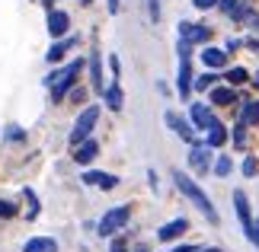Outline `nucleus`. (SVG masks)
I'll return each mask as SVG.
<instances>
[{
	"mask_svg": "<svg viewBox=\"0 0 259 252\" xmlns=\"http://www.w3.org/2000/svg\"><path fill=\"white\" fill-rule=\"evenodd\" d=\"M173 182H176V188L183 191V195L208 217V224H218V220H221V217H218V211H214V205H211V198H208L205 191L198 188V182H192V179H189L186 173H179V169H173Z\"/></svg>",
	"mask_w": 259,
	"mask_h": 252,
	"instance_id": "nucleus-1",
	"label": "nucleus"
},
{
	"mask_svg": "<svg viewBox=\"0 0 259 252\" xmlns=\"http://www.w3.org/2000/svg\"><path fill=\"white\" fill-rule=\"evenodd\" d=\"M80 70H83V61L77 58V61H71L67 67H61V70H55V74H48V77H45V86L52 89V99H55V103H61V99L71 93V86L77 83Z\"/></svg>",
	"mask_w": 259,
	"mask_h": 252,
	"instance_id": "nucleus-2",
	"label": "nucleus"
},
{
	"mask_svg": "<svg viewBox=\"0 0 259 252\" xmlns=\"http://www.w3.org/2000/svg\"><path fill=\"white\" fill-rule=\"evenodd\" d=\"M128 220H132V205H118L112 211H106L103 220H99V236H115Z\"/></svg>",
	"mask_w": 259,
	"mask_h": 252,
	"instance_id": "nucleus-3",
	"label": "nucleus"
},
{
	"mask_svg": "<svg viewBox=\"0 0 259 252\" xmlns=\"http://www.w3.org/2000/svg\"><path fill=\"white\" fill-rule=\"evenodd\" d=\"M189 48H192V45H189L186 38H179V80H176V89H179L183 99L192 96V64H189L192 55H189Z\"/></svg>",
	"mask_w": 259,
	"mask_h": 252,
	"instance_id": "nucleus-4",
	"label": "nucleus"
},
{
	"mask_svg": "<svg viewBox=\"0 0 259 252\" xmlns=\"http://www.w3.org/2000/svg\"><path fill=\"white\" fill-rule=\"evenodd\" d=\"M99 122V106H87L80 115H77V122H74V131H71V147L77 144H83V140L90 137V131L96 128Z\"/></svg>",
	"mask_w": 259,
	"mask_h": 252,
	"instance_id": "nucleus-5",
	"label": "nucleus"
},
{
	"mask_svg": "<svg viewBox=\"0 0 259 252\" xmlns=\"http://www.w3.org/2000/svg\"><path fill=\"white\" fill-rule=\"evenodd\" d=\"M189 166H192L198 176H205L208 169H211V147H208V144H198V140H195L192 150H189Z\"/></svg>",
	"mask_w": 259,
	"mask_h": 252,
	"instance_id": "nucleus-6",
	"label": "nucleus"
},
{
	"mask_svg": "<svg viewBox=\"0 0 259 252\" xmlns=\"http://www.w3.org/2000/svg\"><path fill=\"white\" fill-rule=\"evenodd\" d=\"M234 208H237V220L243 224V233H246V239L253 236V211H250V201H246V195L240 188L234 191Z\"/></svg>",
	"mask_w": 259,
	"mask_h": 252,
	"instance_id": "nucleus-7",
	"label": "nucleus"
},
{
	"mask_svg": "<svg viewBox=\"0 0 259 252\" xmlns=\"http://www.w3.org/2000/svg\"><path fill=\"white\" fill-rule=\"evenodd\" d=\"M179 38H186L189 45H202L211 38V29L202 23H179Z\"/></svg>",
	"mask_w": 259,
	"mask_h": 252,
	"instance_id": "nucleus-8",
	"label": "nucleus"
},
{
	"mask_svg": "<svg viewBox=\"0 0 259 252\" xmlns=\"http://www.w3.org/2000/svg\"><path fill=\"white\" fill-rule=\"evenodd\" d=\"M189 118H192V125H195V131H208L218 118L211 115V109H208L205 103H192L189 106Z\"/></svg>",
	"mask_w": 259,
	"mask_h": 252,
	"instance_id": "nucleus-9",
	"label": "nucleus"
},
{
	"mask_svg": "<svg viewBox=\"0 0 259 252\" xmlns=\"http://www.w3.org/2000/svg\"><path fill=\"white\" fill-rule=\"evenodd\" d=\"M71 29V16L64 10H48V35L52 38H64Z\"/></svg>",
	"mask_w": 259,
	"mask_h": 252,
	"instance_id": "nucleus-10",
	"label": "nucleus"
},
{
	"mask_svg": "<svg viewBox=\"0 0 259 252\" xmlns=\"http://www.w3.org/2000/svg\"><path fill=\"white\" fill-rule=\"evenodd\" d=\"M163 122L170 125V128L176 131V134H179V137L186 140V144H195V128L189 125V122H186L183 115H176V112H166V115H163Z\"/></svg>",
	"mask_w": 259,
	"mask_h": 252,
	"instance_id": "nucleus-11",
	"label": "nucleus"
},
{
	"mask_svg": "<svg viewBox=\"0 0 259 252\" xmlns=\"http://www.w3.org/2000/svg\"><path fill=\"white\" fill-rule=\"evenodd\" d=\"M80 182H83V185H96V188H103V191H112V188L118 185V176H112V173H96V169H87Z\"/></svg>",
	"mask_w": 259,
	"mask_h": 252,
	"instance_id": "nucleus-12",
	"label": "nucleus"
},
{
	"mask_svg": "<svg viewBox=\"0 0 259 252\" xmlns=\"http://www.w3.org/2000/svg\"><path fill=\"white\" fill-rule=\"evenodd\" d=\"M186 230H189V220L176 217V220H170V224H163L160 230H157V239H160V243H173V239H179Z\"/></svg>",
	"mask_w": 259,
	"mask_h": 252,
	"instance_id": "nucleus-13",
	"label": "nucleus"
},
{
	"mask_svg": "<svg viewBox=\"0 0 259 252\" xmlns=\"http://www.w3.org/2000/svg\"><path fill=\"white\" fill-rule=\"evenodd\" d=\"M74 45H77V38H74V35H64V38H58V42H55L52 48H48V55H45V58H48V64H58V61H64V55L71 52Z\"/></svg>",
	"mask_w": 259,
	"mask_h": 252,
	"instance_id": "nucleus-14",
	"label": "nucleus"
},
{
	"mask_svg": "<svg viewBox=\"0 0 259 252\" xmlns=\"http://www.w3.org/2000/svg\"><path fill=\"white\" fill-rule=\"evenodd\" d=\"M208 93H211V106H234L237 99H240V93H237L234 86H211L208 89Z\"/></svg>",
	"mask_w": 259,
	"mask_h": 252,
	"instance_id": "nucleus-15",
	"label": "nucleus"
},
{
	"mask_svg": "<svg viewBox=\"0 0 259 252\" xmlns=\"http://www.w3.org/2000/svg\"><path fill=\"white\" fill-rule=\"evenodd\" d=\"M96 154H99V144H96L93 137H87L83 144H77V150H74V160H77L80 166H90V163L96 160Z\"/></svg>",
	"mask_w": 259,
	"mask_h": 252,
	"instance_id": "nucleus-16",
	"label": "nucleus"
},
{
	"mask_svg": "<svg viewBox=\"0 0 259 252\" xmlns=\"http://www.w3.org/2000/svg\"><path fill=\"white\" fill-rule=\"evenodd\" d=\"M103 96H106V106L112 109V112H122V106H125V93H122V86H118V80L112 86H106L103 89Z\"/></svg>",
	"mask_w": 259,
	"mask_h": 252,
	"instance_id": "nucleus-17",
	"label": "nucleus"
},
{
	"mask_svg": "<svg viewBox=\"0 0 259 252\" xmlns=\"http://www.w3.org/2000/svg\"><path fill=\"white\" fill-rule=\"evenodd\" d=\"M23 252H58V243L52 236H32V239H26Z\"/></svg>",
	"mask_w": 259,
	"mask_h": 252,
	"instance_id": "nucleus-18",
	"label": "nucleus"
},
{
	"mask_svg": "<svg viewBox=\"0 0 259 252\" xmlns=\"http://www.w3.org/2000/svg\"><path fill=\"white\" fill-rule=\"evenodd\" d=\"M90 83L96 93H103V67H99V52H90Z\"/></svg>",
	"mask_w": 259,
	"mask_h": 252,
	"instance_id": "nucleus-19",
	"label": "nucleus"
},
{
	"mask_svg": "<svg viewBox=\"0 0 259 252\" xmlns=\"http://www.w3.org/2000/svg\"><path fill=\"white\" fill-rule=\"evenodd\" d=\"M205 144L211 147V150H214V147H224V144H227V128H224L221 122H214L211 128H208V140H205Z\"/></svg>",
	"mask_w": 259,
	"mask_h": 252,
	"instance_id": "nucleus-20",
	"label": "nucleus"
},
{
	"mask_svg": "<svg viewBox=\"0 0 259 252\" xmlns=\"http://www.w3.org/2000/svg\"><path fill=\"white\" fill-rule=\"evenodd\" d=\"M202 61H205V67H224L227 64V52H221V48H205L202 52Z\"/></svg>",
	"mask_w": 259,
	"mask_h": 252,
	"instance_id": "nucleus-21",
	"label": "nucleus"
},
{
	"mask_svg": "<svg viewBox=\"0 0 259 252\" xmlns=\"http://www.w3.org/2000/svg\"><path fill=\"white\" fill-rule=\"evenodd\" d=\"M240 122H243L246 128H253V125H259V103H256V99H250V103H243Z\"/></svg>",
	"mask_w": 259,
	"mask_h": 252,
	"instance_id": "nucleus-22",
	"label": "nucleus"
},
{
	"mask_svg": "<svg viewBox=\"0 0 259 252\" xmlns=\"http://www.w3.org/2000/svg\"><path fill=\"white\" fill-rule=\"evenodd\" d=\"M227 83H231V86H243L246 83V80H250V70H246V67H231V70H227Z\"/></svg>",
	"mask_w": 259,
	"mask_h": 252,
	"instance_id": "nucleus-23",
	"label": "nucleus"
},
{
	"mask_svg": "<svg viewBox=\"0 0 259 252\" xmlns=\"http://www.w3.org/2000/svg\"><path fill=\"white\" fill-rule=\"evenodd\" d=\"M231 137H234V147H237V150H243V147H246V125H243V122H237Z\"/></svg>",
	"mask_w": 259,
	"mask_h": 252,
	"instance_id": "nucleus-24",
	"label": "nucleus"
},
{
	"mask_svg": "<svg viewBox=\"0 0 259 252\" xmlns=\"http://www.w3.org/2000/svg\"><path fill=\"white\" fill-rule=\"evenodd\" d=\"M231 169H234V163H231V157H218V163H214V176H231Z\"/></svg>",
	"mask_w": 259,
	"mask_h": 252,
	"instance_id": "nucleus-25",
	"label": "nucleus"
},
{
	"mask_svg": "<svg viewBox=\"0 0 259 252\" xmlns=\"http://www.w3.org/2000/svg\"><path fill=\"white\" fill-rule=\"evenodd\" d=\"M23 195H26V201H29V214H26V217H29V220H35V217H38V198H35V191H32V188H26Z\"/></svg>",
	"mask_w": 259,
	"mask_h": 252,
	"instance_id": "nucleus-26",
	"label": "nucleus"
},
{
	"mask_svg": "<svg viewBox=\"0 0 259 252\" xmlns=\"http://www.w3.org/2000/svg\"><path fill=\"white\" fill-rule=\"evenodd\" d=\"M214 80H218L214 74H202L198 80H192V86H195V89H202V93H205V89H211V86H214Z\"/></svg>",
	"mask_w": 259,
	"mask_h": 252,
	"instance_id": "nucleus-27",
	"label": "nucleus"
},
{
	"mask_svg": "<svg viewBox=\"0 0 259 252\" xmlns=\"http://www.w3.org/2000/svg\"><path fill=\"white\" fill-rule=\"evenodd\" d=\"M16 214H19V208L13 205V201H0V217H4V220L16 217Z\"/></svg>",
	"mask_w": 259,
	"mask_h": 252,
	"instance_id": "nucleus-28",
	"label": "nucleus"
},
{
	"mask_svg": "<svg viewBox=\"0 0 259 252\" xmlns=\"http://www.w3.org/2000/svg\"><path fill=\"white\" fill-rule=\"evenodd\" d=\"M147 13H151L154 23H160V0H147Z\"/></svg>",
	"mask_w": 259,
	"mask_h": 252,
	"instance_id": "nucleus-29",
	"label": "nucleus"
},
{
	"mask_svg": "<svg viewBox=\"0 0 259 252\" xmlns=\"http://www.w3.org/2000/svg\"><path fill=\"white\" fill-rule=\"evenodd\" d=\"M237 4H240V0H218V10H221V13H227V16H231L234 10H237Z\"/></svg>",
	"mask_w": 259,
	"mask_h": 252,
	"instance_id": "nucleus-30",
	"label": "nucleus"
},
{
	"mask_svg": "<svg viewBox=\"0 0 259 252\" xmlns=\"http://www.w3.org/2000/svg\"><path fill=\"white\" fill-rule=\"evenodd\" d=\"M256 169H259V163H256L253 157H246L243 160V176H256Z\"/></svg>",
	"mask_w": 259,
	"mask_h": 252,
	"instance_id": "nucleus-31",
	"label": "nucleus"
},
{
	"mask_svg": "<svg viewBox=\"0 0 259 252\" xmlns=\"http://www.w3.org/2000/svg\"><path fill=\"white\" fill-rule=\"evenodd\" d=\"M7 137H10V140H16V144H19V140H26L23 128H7Z\"/></svg>",
	"mask_w": 259,
	"mask_h": 252,
	"instance_id": "nucleus-32",
	"label": "nucleus"
},
{
	"mask_svg": "<svg viewBox=\"0 0 259 252\" xmlns=\"http://www.w3.org/2000/svg\"><path fill=\"white\" fill-rule=\"evenodd\" d=\"M109 67H112V77L118 80V70H122V64H118V55H112V58H109Z\"/></svg>",
	"mask_w": 259,
	"mask_h": 252,
	"instance_id": "nucleus-33",
	"label": "nucleus"
},
{
	"mask_svg": "<svg viewBox=\"0 0 259 252\" xmlns=\"http://www.w3.org/2000/svg\"><path fill=\"white\" fill-rule=\"evenodd\" d=\"M218 4V0H192V7H198V10H211Z\"/></svg>",
	"mask_w": 259,
	"mask_h": 252,
	"instance_id": "nucleus-34",
	"label": "nucleus"
},
{
	"mask_svg": "<svg viewBox=\"0 0 259 252\" xmlns=\"http://www.w3.org/2000/svg\"><path fill=\"white\" fill-rule=\"evenodd\" d=\"M250 243H253V246L259 249V217L253 220V236H250Z\"/></svg>",
	"mask_w": 259,
	"mask_h": 252,
	"instance_id": "nucleus-35",
	"label": "nucleus"
},
{
	"mask_svg": "<svg viewBox=\"0 0 259 252\" xmlns=\"http://www.w3.org/2000/svg\"><path fill=\"white\" fill-rule=\"evenodd\" d=\"M71 99H74V103H83V99H87V93H83V89H74V93H71Z\"/></svg>",
	"mask_w": 259,
	"mask_h": 252,
	"instance_id": "nucleus-36",
	"label": "nucleus"
},
{
	"mask_svg": "<svg viewBox=\"0 0 259 252\" xmlns=\"http://www.w3.org/2000/svg\"><path fill=\"white\" fill-rule=\"evenodd\" d=\"M118 7H122V0H109V13H112V16L118 13Z\"/></svg>",
	"mask_w": 259,
	"mask_h": 252,
	"instance_id": "nucleus-37",
	"label": "nucleus"
},
{
	"mask_svg": "<svg viewBox=\"0 0 259 252\" xmlns=\"http://www.w3.org/2000/svg\"><path fill=\"white\" fill-rule=\"evenodd\" d=\"M112 252H125V239H115V243H112Z\"/></svg>",
	"mask_w": 259,
	"mask_h": 252,
	"instance_id": "nucleus-38",
	"label": "nucleus"
},
{
	"mask_svg": "<svg viewBox=\"0 0 259 252\" xmlns=\"http://www.w3.org/2000/svg\"><path fill=\"white\" fill-rule=\"evenodd\" d=\"M173 252H195L192 246H179V249H173Z\"/></svg>",
	"mask_w": 259,
	"mask_h": 252,
	"instance_id": "nucleus-39",
	"label": "nucleus"
},
{
	"mask_svg": "<svg viewBox=\"0 0 259 252\" xmlns=\"http://www.w3.org/2000/svg\"><path fill=\"white\" fill-rule=\"evenodd\" d=\"M195 252H224V249H218V246H211V249H195Z\"/></svg>",
	"mask_w": 259,
	"mask_h": 252,
	"instance_id": "nucleus-40",
	"label": "nucleus"
},
{
	"mask_svg": "<svg viewBox=\"0 0 259 252\" xmlns=\"http://www.w3.org/2000/svg\"><path fill=\"white\" fill-rule=\"evenodd\" d=\"M253 86H256V89H259V74H256V80H253Z\"/></svg>",
	"mask_w": 259,
	"mask_h": 252,
	"instance_id": "nucleus-41",
	"label": "nucleus"
}]
</instances>
